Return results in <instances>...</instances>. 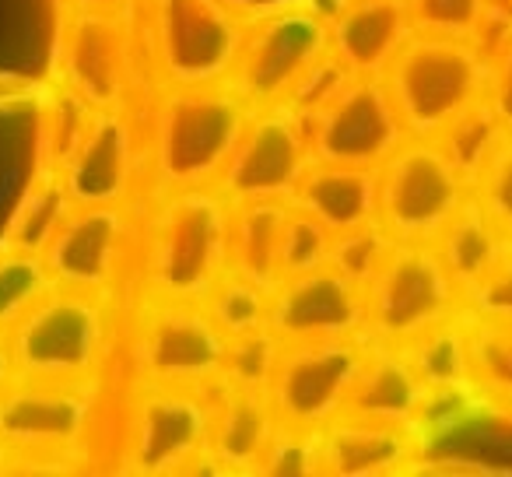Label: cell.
Masks as SVG:
<instances>
[{"instance_id":"cell-39","label":"cell","mask_w":512,"mask_h":477,"mask_svg":"<svg viewBox=\"0 0 512 477\" xmlns=\"http://www.w3.org/2000/svg\"><path fill=\"white\" fill-rule=\"evenodd\" d=\"M463 302H467V313L477 320L512 323V246L477 285L463 292Z\"/></svg>"},{"instance_id":"cell-36","label":"cell","mask_w":512,"mask_h":477,"mask_svg":"<svg viewBox=\"0 0 512 477\" xmlns=\"http://www.w3.org/2000/svg\"><path fill=\"white\" fill-rule=\"evenodd\" d=\"M351 78H355V74H351L348 67H344L341 60L327 50L299 81H295V88L288 92L285 106L292 109L295 116H302V120H313V116L320 113V109L327 106V102L334 99V95L341 92Z\"/></svg>"},{"instance_id":"cell-32","label":"cell","mask_w":512,"mask_h":477,"mask_svg":"<svg viewBox=\"0 0 512 477\" xmlns=\"http://www.w3.org/2000/svg\"><path fill=\"white\" fill-rule=\"evenodd\" d=\"M281 348L285 344L267 330L228 337L225 362H221V383L235 390H271V379L278 372Z\"/></svg>"},{"instance_id":"cell-12","label":"cell","mask_w":512,"mask_h":477,"mask_svg":"<svg viewBox=\"0 0 512 477\" xmlns=\"http://www.w3.org/2000/svg\"><path fill=\"white\" fill-rule=\"evenodd\" d=\"M228 337L214 327L204 306L162 302L141 327L137 358L151 383L158 386H204L221 379Z\"/></svg>"},{"instance_id":"cell-9","label":"cell","mask_w":512,"mask_h":477,"mask_svg":"<svg viewBox=\"0 0 512 477\" xmlns=\"http://www.w3.org/2000/svg\"><path fill=\"white\" fill-rule=\"evenodd\" d=\"M242 25L221 0H151V39L176 88L218 85L242 46Z\"/></svg>"},{"instance_id":"cell-1","label":"cell","mask_w":512,"mask_h":477,"mask_svg":"<svg viewBox=\"0 0 512 477\" xmlns=\"http://www.w3.org/2000/svg\"><path fill=\"white\" fill-rule=\"evenodd\" d=\"M491 60L470 39L411 32L383 71L407 137L435 141L463 109L488 92Z\"/></svg>"},{"instance_id":"cell-23","label":"cell","mask_w":512,"mask_h":477,"mask_svg":"<svg viewBox=\"0 0 512 477\" xmlns=\"http://www.w3.org/2000/svg\"><path fill=\"white\" fill-rule=\"evenodd\" d=\"M379 200V169H358V165L316 162L306 169L292 204L313 214L330 232H348L365 221H376Z\"/></svg>"},{"instance_id":"cell-27","label":"cell","mask_w":512,"mask_h":477,"mask_svg":"<svg viewBox=\"0 0 512 477\" xmlns=\"http://www.w3.org/2000/svg\"><path fill=\"white\" fill-rule=\"evenodd\" d=\"M271 299H274V285L253 281L228 267L214 281L211 292L200 299V306L207 309V316H211L221 334L239 337V334H253V330H267V323H271Z\"/></svg>"},{"instance_id":"cell-6","label":"cell","mask_w":512,"mask_h":477,"mask_svg":"<svg viewBox=\"0 0 512 477\" xmlns=\"http://www.w3.org/2000/svg\"><path fill=\"white\" fill-rule=\"evenodd\" d=\"M330 50V25L316 11H278L242 32L228 88L249 113L285 106L295 81Z\"/></svg>"},{"instance_id":"cell-15","label":"cell","mask_w":512,"mask_h":477,"mask_svg":"<svg viewBox=\"0 0 512 477\" xmlns=\"http://www.w3.org/2000/svg\"><path fill=\"white\" fill-rule=\"evenodd\" d=\"M88 397L74 383L29 379L0 393V453L53 456L78 446L88 425Z\"/></svg>"},{"instance_id":"cell-10","label":"cell","mask_w":512,"mask_h":477,"mask_svg":"<svg viewBox=\"0 0 512 477\" xmlns=\"http://www.w3.org/2000/svg\"><path fill=\"white\" fill-rule=\"evenodd\" d=\"M313 165V144L302 116L288 106L249 113L239 144L221 169V193L228 204L249 200H292Z\"/></svg>"},{"instance_id":"cell-35","label":"cell","mask_w":512,"mask_h":477,"mask_svg":"<svg viewBox=\"0 0 512 477\" xmlns=\"http://www.w3.org/2000/svg\"><path fill=\"white\" fill-rule=\"evenodd\" d=\"M330 239H334L330 228H323L313 214H306L302 207L292 204L288 221H285V239H281V278L327 264Z\"/></svg>"},{"instance_id":"cell-13","label":"cell","mask_w":512,"mask_h":477,"mask_svg":"<svg viewBox=\"0 0 512 477\" xmlns=\"http://www.w3.org/2000/svg\"><path fill=\"white\" fill-rule=\"evenodd\" d=\"M211 407L183 386H151L130 414L127 463L134 474H176L207 456Z\"/></svg>"},{"instance_id":"cell-42","label":"cell","mask_w":512,"mask_h":477,"mask_svg":"<svg viewBox=\"0 0 512 477\" xmlns=\"http://www.w3.org/2000/svg\"><path fill=\"white\" fill-rule=\"evenodd\" d=\"M78 11H116L123 0H74Z\"/></svg>"},{"instance_id":"cell-38","label":"cell","mask_w":512,"mask_h":477,"mask_svg":"<svg viewBox=\"0 0 512 477\" xmlns=\"http://www.w3.org/2000/svg\"><path fill=\"white\" fill-rule=\"evenodd\" d=\"M484 0H407L414 32L470 39Z\"/></svg>"},{"instance_id":"cell-16","label":"cell","mask_w":512,"mask_h":477,"mask_svg":"<svg viewBox=\"0 0 512 477\" xmlns=\"http://www.w3.org/2000/svg\"><path fill=\"white\" fill-rule=\"evenodd\" d=\"M134 176V137L123 116L95 109L60 158V183L74 207L120 204Z\"/></svg>"},{"instance_id":"cell-4","label":"cell","mask_w":512,"mask_h":477,"mask_svg":"<svg viewBox=\"0 0 512 477\" xmlns=\"http://www.w3.org/2000/svg\"><path fill=\"white\" fill-rule=\"evenodd\" d=\"M463 295L432 243H397L365 285V337L404 348L428 327L449 320Z\"/></svg>"},{"instance_id":"cell-41","label":"cell","mask_w":512,"mask_h":477,"mask_svg":"<svg viewBox=\"0 0 512 477\" xmlns=\"http://www.w3.org/2000/svg\"><path fill=\"white\" fill-rule=\"evenodd\" d=\"M15 355H11V337H4V330H0V393L8 390L11 383H15Z\"/></svg>"},{"instance_id":"cell-37","label":"cell","mask_w":512,"mask_h":477,"mask_svg":"<svg viewBox=\"0 0 512 477\" xmlns=\"http://www.w3.org/2000/svg\"><path fill=\"white\" fill-rule=\"evenodd\" d=\"M470 186H474V200L512 243V137L495 151V158L484 165L481 176Z\"/></svg>"},{"instance_id":"cell-26","label":"cell","mask_w":512,"mask_h":477,"mask_svg":"<svg viewBox=\"0 0 512 477\" xmlns=\"http://www.w3.org/2000/svg\"><path fill=\"white\" fill-rule=\"evenodd\" d=\"M292 200H249L232 204V271L264 285L281 278V239Z\"/></svg>"},{"instance_id":"cell-33","label":"cell","mask_w":512,"mask_h":477,"mask_svg":"<svg viewBox=\"0 0 512 477\" xmlns=\"http://www.w3.org/2000/svg\"><path fill=\"white\" fill-rule=\"evenodd\" d=\"M393 246H397V239H393L379 221H365V225L337 232L334 239H330L327 264L334 267L337 274H344L348 281L365 288L376 278V271L383 267V260L390 257Z\"/></svg>"},{"instance_id":"cell-19","label":"cell","mask_w":512,"mask_h":477,"mask_svg":"<svg viewBox=\"0 0 512 477\" xmlns=\"http://www.w3.org/2000/svg\"><path fill=\"white\" fill-rule=\"evenodd\" d=\"M411 32L407 0H348L330 22V53L355 78H379Z\"/></svg>"},{"instance_id":"cell-28","label":"cell","mask_w":512,"mask_h":477,"mask_svg":"<svg viewBox=\"0 0 512 477\" xmlns=\"http://www.w3.org/2000/svg\"><path fill=\"white\" fill-rule=\"evenodd\" d=\"M435 141L446 151L449 162L456 165V172H460L467 183H474L484 165L495 158V151L509 141V134H505L495 109L488 106V99H477L474 106L463 109Z\"/></svg>"},{"instance_id":"cell-18","label":"cell","mask_w":512,"mask_h":477,"mask_svg":"<svg viewBox=\"0 0 512 477\" xmlns=\"http://www.w3.org/2000/svg\"><path fill=\"white\" fill-rule=\"evenodd\" d=\"M123 243V214L116 204L71 207L64 225L57 228L53 243L46 246L43 260L50 278L74 292H95L109 285L116 274Z\"/></svg>"},{"instance_id":"cell-5","label":"cell","mask_w":512,"mask_h":477,"mask_svg":"<svg viewBox=\"0 0 512 477\" xmlns=\"http://www.w3.org/2000/svg\"><path fill=\"white\" fill-rule=\"evenodd\" d=\"M470 183L439 141L411 137L379 165L376 221L397 243H432L467 200Z\"/></svg>"},{"instance_id":"cell-25","label":"cell","mask_w":512,"mask_h":477,"mask_svg":"<svg viewBox=\"0 0 512 477\" xmlns=\"http://www.w3.org/2000/svg\"><path fill=\"white\" fill-rule=\"evenodd\" d=\"M404 355L418 379L428 386L432 397L442 393H467L474 390V358H470V316L463 320L453 313L449 320L428 327L414 341L404 344Z\"/></svg>"},{"instance_id":"cell-17","label":"cell","mask_w":512,"mask_h":477,"mask_svg":"<svg viewBox=\"0 0 512 477\" xmlns=\"http://www.w3.org/2000/svg\"><path fill=\"white\" fill-rule=\"evenodd\" d=\"M127 32L116 11H78L64 36L67 92L92 109H113L127 88Z\"/></svg>"},{"instance_id":"cell-24","label":"cell","mask_w":512,"mask_h":477,"mask_svg":"<svg viewBox=\"0 0 512 477\" xmlns=\"http://www.w3.org/2000/svg\"><path fill=\"white\" fill-rule=\"evenodd\" d=\"M432 246L463 295L498 264V257L512 243L502 235V228L488 218V211L474 197H467L460 204V211L442 225V232L432 239Z\"/></svg>"},{"instance_id":"cell-31","label":"cell","mask_w":512,"mask_h":477,"mask_svg":"<svg viewBox=\"0 0 512 477\" xmlns=\"http://www.w3.org/2000/svg\"><path fill=\"white\" fill-rule=\"evenodd\" d=\"M53 278L39 253L4 250L0 253V330L15 327L46 292Z\"/></svg>"},{"instance_id":"cell-29","label":"cell","mask_w":512,"mask_h":477,"mask_svg":"<svg viewBox=\"0 0 512 477\" xmlns=\"http://www.w3.org/2000/svg\"><path fill=\"white\" fill-rule=\"evenodd\" d=\"M71 197H67L60 176L53 179H39L29 190V197L22 200L15 221L8 228V250H22V253H39L43 257L46 246L53 243L57 228L64 225V218L71 214Z\"/></svg>"},{"instance_id":"cell-14","label":"cell","mask_w":512,"mask_h":477,"mask_svg":"<svg viewBox=\"0 0 512 477\" xmlns=\"http://www.w3.org/2000/svg\"><path fill=\"white\" fill-rule=\"evenodd\" d=\"M267 327L281 344L365 337V288L330 264L288 274L274 285Z\"/></svg>"},{"instance_id":"cell-7","label":"cell","mask_w":512,"mask_h":477,"mask_svg":"<svg viewBox=\"0 0 512 477\" xmlns=\"http://www.w3.org/2000/svg\"><path fill=\"white\" fill-rule=\"evenodd\" d=\"M88 292L43 295L11 334L15 369L29 379H53V383H78L81 376L95 372L106 344L102 309Z\"/></svg>"},{"instance_id":"cell-30","label":"cell","mask_w":512,"mask_h":477,"mask_svg":"<svg viewBox=\"0 0 512 477\" xmlns=\"http://www.w3.org/2000/svg\"><path fill=\"white\" fill-rule=\"evenodd\" d=\"M470 358H474V390H481L495 404L512 407V323L470 316Z\"/></svg>"},{"instance_id":"cell-34","label":"cell","mask_w":512,"mask_h":477,"mask_svg":"<svg viewBox=\"0 0 512 477\" xmlns=\"http://www.w3.org/2000/svg\"><path fill=\"white\" fill-rule=\"evenodd\" d=\"M253 474L267 477H306L323 474V453H320V432L299 425H285L281 421L274 432L267 453L260 456Z\"/></svg>"},{"instance_id":"cell-22","label":"cell","mask_w":512,"mask_h":477,"mask_svg":"<svg viewBox=\"0 0 512 477\" xmlns=\"http://www.w3.org/2000/svg\"><path fill=\"white\" fill-rule=\"evenodd\" d=\"M281 418L267 390H235L225 386V397L211 411L207 456L221 470H249L253 474L260 456L267 453Z\"/></svg>"},{"instance_id":"cell-21","label":"cell","mask_w":512,"mask_h":477,"mask_svg":"<svg viewBox=\"0 0 512 477\" xmlns=\"http://www.w3.org/2000/svg\"><path fill=\"white\" fill-rule=\"evenodd\" d=\"M323 474L337 477H386L397 474L414 456V428L337 414L320 432Z\"/></svg>"},{"instance_id":"cell-11","label":"cell","mask_w":512,"mask_h":477,"mask_svg":"<svg viewBox=\"0 0 512 477\" xmlns=\"http://www.w3.org/2000/svg\"><path fill=\"white\" fill-rule=\"evenodd\" d=\"M306 127L316 162L358 169H379L407 137L390 92L376 78H351Z\"/></svg>"},{"instance_id":"cell-3","label":"cell","mask_w":512,"mask_h":477,"mask_svg":"<svg viewBox=\"0 0 512 477\" xmlns=\"http://www.w3.org/2000/svg\"><path fill=\"white\" fill-rule=\"evenodd\" d=\"M249 109L232 88L190 85L162 99L155 116V169L165 186L190 190L221 176L246 130Z\"/></svg>"},{"instance_id":"cell-8","label":"cell","mask_w":512,"mask_h":477,"mask_svg":"<svg viewBox=\"0 0 512 477\" xmlns=\"http://www.w3.org/2000/svg\"><path fill=\"white\" fill-rule=\"evenodd\" d=\"M365 355H369V337L285 344L267 390L278 418L285 425L323 432L348 404Z\"/></svg>"},{"instance_id":"cell-2","label":"cell","mask_w":512,"mask_h":477,"mask_svg":"<svg viewBox=\"0 0 512 477\" xmlns=\"http://www.w3.org/2000/svg\"><path fill=\"white\" fill-rule=\"evenodd\" d=\"M232 264V211L200 186L179 190L151 228L148 285L162 302H200Z\"/></svg>"},{"instance_id":"cell-40","label":"cell","mask_w":512,"mask_h":477,"mask_svg":"<svg viewBox=\"0 0 512 477\" xmlns=\"http://www.w3.org/2000/svg\"><path fill=\"white\" fill-rule=\"evenodd\" d=\"M484 99H488V106L495 109V116L502 120L505 134L512 137V39L491 57V74H488V92H484Z\"/></svg>"},{"instance_id":"cell-20","label":"cell","mask_w":512,"mask_h":477,"mask_svg":"<svg viewBox=\"0 0 512 477\" xmlns=\"http://www.w3.org/2000/svg\"><path fill=\"white\" fill-rule=\"evenodd\" d=\"M428 400H432V393L411 369L404 348L369 341V355H365L362 372H358L341 414L414 428L425 414Z\"/></svg>"}]
</instances>
